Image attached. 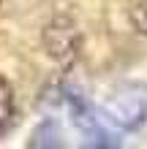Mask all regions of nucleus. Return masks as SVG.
<instances>
[{"mask_svg": "<svg viewBox=\"0 0 147 149\" xmlns=\"http://www.w3.org/2000/svg\"><path fill=\"white\" fill-rule=\"evenodd\" d=\"M106 119L125 130H144L147 127V87H131V90L115 95L106 103Z\"/></svg>", "mask_w": 147, "mask_h": 149, "instance_id": "nucleus-1", "label": "nucleus"}, {"mask_svg": "<svg viewBox=\"0 0 147 149\" xmlns=\"http://www.w3.org/2000/svg\"><path fill=\"white\" fill-rule=\"evenodd\" d=\"M76 27L74 24H65V30H60V22L49 24L46 30V46L52 57H74L76 54Z\"/></svg>", "mask_w": 147, "mask_h": 149, "instance_id": "nucleus-3", "label": "nucleus"}, {"mask_svg": "<svg viewBox=\"0 0 147 149\" xmlns=\"http://www.w3.org/2000/svg\"><path fill=\"white\" fill-rule=\"evenodd\" d=\"M16 119V103H14V90L11 84L0 76V138H3L8 130H11Z\"/></svg>", "mask_w": 147, "mask_h": 149, "instance_id": "nucleus-4", "label": "nucleus"}, {"mask_svg": "<svg viewBox=\"0 0 147 149\" xmlns=\"http://www.w3.org/2000/svg\"><path fill=\"white\" fill-rule=\"evenodd\" d=\"M71 114H74L76 127L90 138V144H98V146H115L117 144V141H112V136L101 127V122L93 117V111L84 106L79 98H71Z\"/></svg>", "mask_w": 147, "mask_h": 149, "instance_id": "nucleus-2", "label": "nucleus"}, {"mask_svg": "<svg viewBox=\"0 0 147 149\" xmlns=\"http://www.w3.org/2000/svg\"><path fill=\"white\" fill-rule=\"evenodd\" d=\"M33 146H60L63 141H60V130L55 122H44L38 130H36V136H33Z\"/></svg>", "mask_w": 147, "mask_h": 149, "instance_id": "nucleus-5", "label": "nucleus"}]
</instances>
